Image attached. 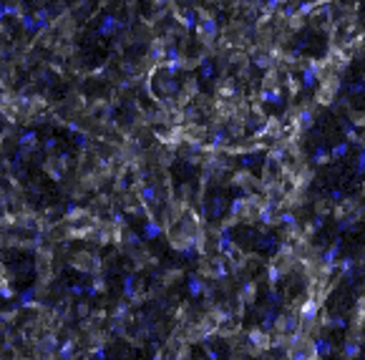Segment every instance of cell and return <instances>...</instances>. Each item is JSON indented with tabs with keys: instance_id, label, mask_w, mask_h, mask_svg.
<instances>
[{
	"instance_id": "1",
	"label": "cell",
	"mask_w": 365,
	"mask_h": 360,
	"mask_svg": "<svg viewBox=\"0 0 365 360\" xmlns=\"http://www.w3.org/2000/svg\"><path fill=\"white\" fill-rule=\"evenodd\" d=\"M317 312H320V303H317L315 297L305 300V303L300 305V312H297V318H300V333L317 322Z\"/></svg>"
},
{
	"instance_id": "2",
	"label": "cell",
	"mask_w": 365,
	"mask_h": 360,
	"mask_svg": "<svg viewBox=\"0 0 365 360\" xmlns=\"http://www.w3.org/2000/svg\"><path fill=\"white\" fill-rule=\"evenodd\" d=\"M323 78H325V73H323V66H320L317 61H310L308 66L300 71L302 88H317V83H323Z\"/></svg>"
},
{
	"instance_id": "3",
	"label": "cell",
	"mask_w": 365,
	"mask_h": 360,
	"mask_svg": "<svg viewBox=\"0 0 365 360\" xmlns=\"http://www.w3.org/2000/svg\"><path fill=\"white\" fill-rule=\"evenodd\" d=\"M310 345H312V353H315V358H317V360L330 358V355H332V350H335V345H332V340H330L328 335L312 338V340H310Z\"/></svg>"
},
{
	"instance_id": "4",
	"label": "cell",
	"mask_w": 365,
	"mask_h": 360,
	"mask_svg": "<svg viewBox=\"0 0 365 360\" xmlns=\"http://www.w3.org/2000/svg\"><path fill=\"white\" fill-rule=\"evenodd\" d=\"M338 257H340V239H335V242L323 252V260H320V269L323 272H330V269L338 265Z\"/></svg>"
},
{
	"instance_id": "5",
	"label": "cell",
	"mask_w": 365,
	"mask_h": 360,
	"mask_svg": "<svg viewBox=\"0 0 365 360\" xmlns=\"http://www.w3.org/2000/svg\"><path fill=\"white\" fill-rule=\"evenodd\" d=\"M247 340H250V345H252L255 350H265V348H270V345H272V338L267 333H262L259 327L250 330V333H247Z\"/></svg>"
},
{
	"instance_id": "6",
	"label": "cell",
	"mask_w": 365,
	"mask_h": 360,
	"mask_svg": "<svg viewBox=\"0 0 365 360\" xmlns=\"http://www.w3.org/2000/svg\"><path fill=\"white\" fill-rule=\"evenodd\" d=\"M360 353H363V340H360L358 335L347 338V340H345V345H343V355H345L347 360H355Z\"/></svg>"
},
{
	"instance_id": "7",
	"label": "cell",
	"mask_w": 365,
	"mask_h": 360,
	"mask_svg": "<svg viewBox=\"0 0 365 360\" xmlns=\"http://www.w3.org/2000/svg\"><path fill=\"white\" fill-rule=\"evenodd\" d=\"M259 101L262 103H272V106H282L285 96H282L280 88H262V91H259Z\"/></svg>"
},
{
	"instance_id": "8",
	"label": "cell",
	"mask_w": 365,
	"mask_h": 360,
	"mask_svg": "<svg viewBox=\"0 0 365 360\" xmlns=\"http://www.w3.org/2000/svg\"><path fill=\"white\" fill-rule=\"evenodd\" d=\"M277 318H280V312H277L274 307H267L265 310V318H262V325H259L262 333H272L274 325H277Z\"/></svg>"
},
{
	"instance_id": "9",
	"label": "cell",
	"mask_w": 365,
	"mask_h": 360,
	"mask_svg": "<svg viewBox=\"0 0 365 360\" xmlns=\"http://www.w3.org/2000/svg\"><path fill=\"white\" fill-rule=\"evenodd\" d=\"M347 152H350V144H347V141H340V144H335V146L330 149V161L345 159V156H347Z\"/></svg>"
},
{
	"instance_id": "10",
	"label": "cell",
	"mask_w": 365,
	"mask_h": 360,
	"mask_svg": "<svg viewBox=\"0 0 365 360\" xmlns=\"http://www.w3.org/2000/svg\"><path fill=\"white\" fill-rule=\"evenodd\" d=\"M328 161H330V149L328 146H317L312 152V164L320 167V164H328Z\"/></svg>"
},
{
	"instance_id": "11",
	"label": "cell",
	"mask_w": 365,
	"mask_h": 360,
	"mask_svg": "<svg viewBox=\"0 0 365 360\" xmlns=\"http://www.w3.org/2000/svg\"><path fill=\"white\" fill-rule=\"evenodd\" d=\"M297 126H300V129H310V126H312V111H310V109L297 111Z\"/></svg>"
},
{
	"instance_id": "12",
	"label": "cell",
	"mask_w": 365,
	"mask_h": 360,
	"mask_svg": "<svg viewBox=\"0 0 365 360\" xmlns=\"http://www.w3.org/2000/svg\"><path fill=\"white\" fill-rule=\"evenodd\" d=\"M353 267H355V257H345L343 262H338V269L343 277H353Z\"/></svg>"
},
{
	"instance_id": "13",
	"label": "cell",
	"mask_w": 365,
	"mask_h": 360,
	"mask_svg": "<svg viewBox=\"0 0 365 360\" xmlns=\"http://www.w3.org/2000/svg\"><path fill=\"white\" fill-rule=\"evenodd\" d=\"M277 222L285 224V227H290V229H295V227H297V217L292 214V212H282V214H277Z\"/></svg>"
},
{
	"instance_id": "14",
	"label": "cell",
	"mask_w": 365,
	"mask_h": 360,
	"mask_svg": "<svg viewBox=\"0 0 365 360\" xmlns=\"http://www.w3.org/2000/svg\"><path fill=\"white\" fill-rule=\"evenodd\" d=\"M242 295H244V303H252V297H255V282H244Z\"/></svg>"
},
{
	"instance_id": "15",
	"label": "cell",
	"mask_w": 365,
	"mask_h": 360,
	"mask_svg": "<svg viewBox=\"0 0 365 360\" xmlns=\"http://www.w3.org/2000/svg\"><path fill=\"white\" fill-rule=\"evenodd\" d=\"M259 247H262V249H277V237H274V234H267V237L259 242Z\"/></svg>"
},
{
	"instance_id": "16",
	"label": "cell",
	"mask_w": 365,
	"mask_h": 360,
	"mask_svg": "<svg viewBox=\"0 0 365 360\" xmlns=\"http://www.w3.org/2000/svg\"><path fill=\"white\" fill-rule=\"evenodd\" d=\"M355 171H358V174H365V149H360V154H358V161H355Z\"/></svg>"
},
{
	"instance_id": "17",
	"label": "cell",
	"mask_w": 365,
	"mask_h": 360,
	"mask_svg": "<svg viewBox=\"0 0 365 360\" xmlns=\"http://www.w3.org/2000/svg\"><path fill=\"white\" fill-rule=\"evenodd\" d=\"M325 325H330V327H345V320L343 318H330V320H325Z\"/></svg>"
},
{
	"instance_id": "18",
	"label": "cell",
	"mask_w": 365,
	"mask_h": 360,
	"mask_svg": "<svg viewBox=\"0 0 365 360\" xmlns=\"http://www.w3.org/2000/svg\"><path fill=\"white\" fill-rule=\"evenodd\" d=\"M255 63H257L259 68H267V66H270V58H267V56H255Z\"/></svg>"
},
{
	"instance_id": "19",
	"label": "cell",
	"mask_w": 365,
	"mask_h": 360,
	"mask_svg": "<svg viewBox=\"0 0 365 360\" xmlns=\"http://www.w3.org/2000/svg\"><path fill=\"white\" fill-rule=\"evenodd\" d=\"M330 199H332V202H340V199H345V197H343L340 189H332V191H330Z\"/></svg>"
},
{
	"instance_id": "20",
	"label": "cell",
	"mask_w": 365,
	"mask_h": 360,
	"mask_svg": "<svg viewBox=\"0 0 365 360\" xmlns=\"http://www.w3.org/2000/svg\"><path fill=\"white\" fill-rule=\"evenodd\" d=\"M146 234H149V237H156V234H159V227H156V224H149V227H146Z\"/></svg>"
},
{
	"instance_id": "21",
	"label": "cell",
	"mask_w": 365,
	"mask_h": 360,
	"mask_svg": "<svg viewBox=\"0 0 365 360\" xmlns=\"http://www.w3.org/2000/svg\"><path fill=\"white\" fill-rule=\"evenodd\" d=\"M323 222H325V217H323V214H315V219H312V227H323Z\"/></svg>"
},
{
	"instance_id": "22",
	"label": "cell",
	"mask_w": 365,
	"mask_h": 360,
	"mask_svg": "<svg viewBox=\"0 0 365 360\" xmlns=\"http://www.w3.org/2000/svg\"><path fill=\"white\" fill-rule=\"evenodd\" d=\"M3 16H5V5H0V20H3Z\"/></svg>"
}]
</instances>
